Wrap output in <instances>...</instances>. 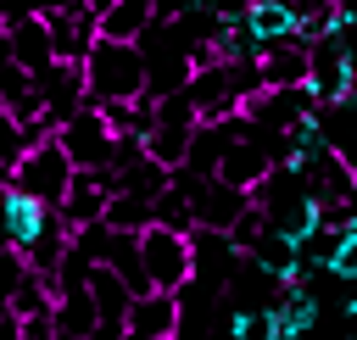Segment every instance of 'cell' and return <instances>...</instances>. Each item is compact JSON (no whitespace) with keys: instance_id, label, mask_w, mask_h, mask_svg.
Returning a JSON list of instances; mask_svg holds the SVG:
<instances>
[{"instance_id":"cell-4","label":"cell","mask_w":357,"mask_h":340,"mask_svg":"<svg viewBox=\"0 0 357 340\" xmlns=\"http://www.w3.org/2000/svg\"><path fill=\"white\" fill-rule=\"evenodd\" d=\"M139 262H145V279L156 295H184L195 284V251H190V234H173V229H145L139 234Z\"/></svg>"},{"instance_id":"cell-7","label":"cell","mask_w":357,"mask_h":340,"mask_svg":"<svg viewBox=\"0 0 357 340\" xmlns=\"http://www.w3.org/2000/svg\"><path fill=\"white\" fill-rule=\"evenodd\" d=\"M95 11L100 6H50V11H39L45 17V28H50V45H56V61H67V67H84L89 61V50H95Z\"/></svg>"},{"instance_id":"cell-17","label":"cell","mask_w":357,"mask_h":340,"mask_svg":"<svg viewBox=\"0 0 357 340\" xmlns=\"http://www.w3.org/2000/svg\"><path fill=\"white\" fill-rule=\"evenodd\" d=\"M318 290H307V284H290L284 295H279V307H273V323H279V340H301L312 323H318Z\"/></svg>"},{"instance_id":"cell-19","label":"cell","mask_w":357,"mask_h":340,"mask_svg":"<svg viewBox=\"0 0 357 340\" xmlns=\"http://www.w3.org/2000/svg\"><path fill=\"white\" fill-rule=\"evenodd\" d=\"M22 279H28V262L11 245H0V307H11V295L22 290Z\"/></svg>"},{"instance_id":"cell-20","label":"cell","mask_w":357,"mask_h":340,"mask_svg":"<svg viewBox=\"0 0 357 340\" xmlns=\"http://www.w3.org/2000/svg\"><path fill=\"white\" fill-rule=\"evenodd\" d=\"M329 279H340V284H357V240H346V245L335 251V262H329Z\"/></svg>"},{"instance_id":"cell-14","label":"cell","mask_w":357,"mask_h":340,"mask_svg":"<svg viewBox=\"0 0 357 340\" xmlns=\"http://www.w3.org/2000/svg\"><path fill=\"white\" fill-rule=\"evenodd\" d=\"M245 28H251V39H257L262 50L290 45V39H301V6H284V0H251V6H245Z\"/></svg>"},{"instance_id":"cell-23","label":"cell","mask_w":357,"mask_h":340,"mask_svg":"<svg viewBox=\"0 0 357 340\" xmlns=\"http://www.w3.org/2000/svg\"><path fill=\"white\" fill-rule=\"evenodd\" d=\"M340 312H346V318H357V284L346 290V301H340Z\"/></svg>"},{"instance_id":"cell-1","label":"cell","mask_w":357,"mask_h":340,"mask_svg":"<svg viewBox=\"0 0 357 340\" xmlns=\"http://www.w3.org/2000/svg\"><path fill=\"white\" fill-rule=\"evenodd\" d=\"M84 89H89V106H128V100H145L151 89V67H145V50L139 45H106L95 39L89 61H84Z\"/></svg>"},{"instance_id":"cell-8","label":"cell","mask_w":357,"mask_h":340,"mask_svg":"<svg viewBox=\"0 0 357 340\" xmlns=\"http://www.w3.org/2000/svg\"><path fill=\"white\" fill-rule=\"evenodd\" d=\"M6 33H11V61L28 78L56 67V45H50V28H45L39 11H6Z\"/></svg>"},{"instance_id":"cell-22","label":"cell","mask_w":357,"mask_h":340,"mask_svg":"<svg viewBox=\"0 0 357 340\" xmlns=\"http://www.w3.org/2000/svg\"><path fill=\"white\" fill-rule=\"evenodd\" d=\"M6 67H17V61H11V33L0 28V72H6Z\"/></svg>"},{"instance_id":"cell-10","label":"cell","mask_w":357,"mask_h":340,"mask_svg":"<svg viewBox=\"0 0 357 340\" xmlns=\"http://www.w3.org/2000/svg\"><path fill=\"white\" fill-rule=\"evenodd\" d=\"M112 195H117V178H112V173H78L73 190H67V201H61V223H67V234H84V229L106 223Z\"/></svg>"},{"instance_id":"cell-6","label":"cell","mask_w":357,"mask_h":340,"mask_svg":"<svg viewBox=\"0 0 357 340\" xmlns=\"http://www.w3.org/2000/svg\"><path fill=\"white\" fill-rule=\"evenodd\" d=\"M56 145L67 150V162L78 173H112V162H117V134H112V123L95 106H84L73 123H61L56 128Z\"/></svg>"},{"instance_id":"cell-5","label":"cell","mask_w":357,"mask_h":340,"mask_svg":"<svg viewBox=\"0 0 357 340\" xmlns=\"http://www.w3.org/2000/svg\"><path fill=\"white\" fill-rule=\"evenodd\" d=\"M73 178H78V167L67 162V150H61L56 139H39V145H33V150L17 162V173H11V190H22L28 201H39V206L61 212V201H67Z\"/></svg>"},{"instance_id":"cell-15","label":"cell","mask_w":357,"mask_h":340,"mask_svg":"<svg viewBox=\"0 0 357 340\" xmlns=\"http://www.w3.org/2000/svg\"><path fill=\"white\" fill-rule=\"evenodd\" d=\"M50 323L61 340H89L100 329V312L89 301V284H61L56 290V307H50Z\"/></svg>"},{"instance_id":"cell-13","label":"cell","mask_w":357,"mask_h":340,"mask_svg":"<svg viewBox=\"0 0 357 340\" xmlns=\"http://www.w3.org/2000/svg\"><path fill=\"white\" fill-rule=\"evenodd\" d=\"M151 22H156V6L151 0H112V6L95 11V33L106 45H139L151 33Z\"/></svg>"},{"instance_id":"cell-3","label":"cell","mask_w":357,"mask_h":340,"mask_svg":"<svg viewBox=\"0 0 357 340\" xmlns=\"http://www.w3.org/2000/svg\"><path fill=\"white\" fill-rule=\"evenodd\" d=\"M195 128H201V117H195L190 95L156 100V123H151V134H145V162H156L162 173H184L190 145H195Z\"/></svg>"},{"instance_id":"cell-16","label":"cell","mask_w":357,"mask_h":340,"mask_svg":"<svg viewBox=\"0 0 357 340\" xmlns=\"http://www.w3.org/2000/svg\"><path fill=\"white\" fill-rule=\"evenodd\" d=\"M257 78H262V89H307V45H301V39H290V45L262 50Z\"/></svg>"},{"instance_id":"cell-2","label":"cell","mask_w":357,"mask_h":340,"mask_svg":"<svg viewBox=\"0 0 357 340\" xmlns=\"http://www.w3.org/2000/svg\"><path fill=\"white\" fill-rule=\"evenodd\" d=\"M307 89L318 106H351L357 100V39L324 33L307 45Z\"/></svg>"},{"instance_id":"cell-9","label":"cell","mask_w":357,"mask_h":340,"mask_svg":"<svg viewBox=\"0 0 357 340\" xmlns=\"http://www.w3.org/2000/svg\"><path fill=\"white\" fill-rule=\"evenodd\" d=\"M33 84H39V106H45V123H50V128L73 123V117L89 106L84 67H67V61H56V67H50V72H39Z\"/></svg>"},{"instance_id":"cell-12","label":"cell","mask_w":357,"mask_h":340,"mask_svg":"<svg viewBox=\"0 0 357 340\" xmlns=\"http://www.w3.org/2000/svg\"><path fill=\"white\" fill-rule=\"evenodd\" d=\"M178 329H184V301L178 295H139L134 307H128V318H123V334L128 340H178Z\"/></svg>"},{"instance_id":"cell-18","label":"cell","mask_w":357,"mask_h":340,"mask_svg":"<svg viewBox=\"0 0 357 340\" xmlns=\"http://www.w3.org/2000/svg\"><path fill=\"white\" fill-rule=\"evenodd\" d=\"M229 340H279V323H273V312H234Z\"/></svg>"},{"instance_id":"cell-21","label":"cell","mask_w":357,"mask_h":340,"mask_svg":"<svg viewBox=\"0 0 357 340\" xmlns=\"http://www.w3.org/2000/svg\"><path fill=\"white\" fill-rule=\"evenodd\" d=\"M22 340H61V334H56L50 318H28V323H22Z\"/></svg>"},{"instance_id":"cell-11","label":"cell","mask_w":357,"mask_h":340,"mask_svg":"<svg viewBox=\"0 0 357 340\" xmlns=\"http://www.w3.org/2000/svg\"><path fill=\"white\" fill-rule=\"evenodd\" d=\"M273 167H279V162H273V145L257 139V134H245V139L229 145V156L218 162V184H229V190H240V195H257Z\"/></svg>"},{"instance_id":"cell-24","label":"cell","mask_w":357,"mask_h":340,"mask_svg":"<svg viewBox=\"0 0 357 340\" xmlns=\"http://www.w3.org/2000/svg\"><path fill=\"white\" fill-rule=\"evenodd\" d=\"M123 340H128V334H123Z\"/></svg>"}]
</instances>
